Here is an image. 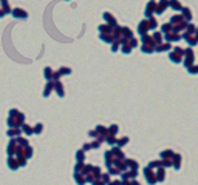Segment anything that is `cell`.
Masks as SVG:
<instances>
[{
    "instance_id": "cell-3",
    "label": "cell",
    "mask_w": 198,
    "mask_h": 185,
    "mask_svg": "<svg viewBox=\"0 0 198 185\" xmlns=\"http://www.w3.org/2000/svg\"><path fill=\"white\" fill-rule=\"evenodd\" d=\"M197 40H198V29H197Z\"/></svg>"
},
{
    "instance_id": "cell-2",
    "label": "cell",
    "mask_w": 198,
    "mask_h": 185,
    "mask_svg": "<svg viewBox=\"0 0 198 185\" xmlns=\"http://www.w3.org/2000/svg\"><path fill=\"white\" fill-rule=\"evenodd\" d=\"M189 71L192 74H198V67H189Z\"/></svg>"
},
{
    "instance_id": "cell-1",
    "label": "cell",
    "mask_w": 198,
    "mask_h": 185,
    "mask_svg": "<svg viewBox=\"0 0 198 185\" xmlns=\"http://www.w3.org/2000/svg\"><path fill=\"white\" fill-rule=\"evenodd\" d=\"M173 167L177 168V170L181 167V156H180V154H177V156H175V165H173Z\"/></svg>"
}]
</instances>
